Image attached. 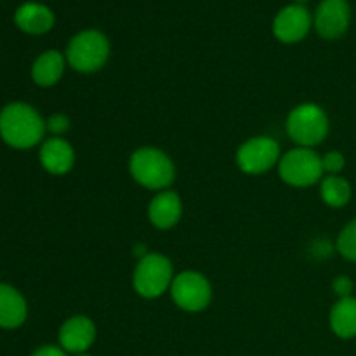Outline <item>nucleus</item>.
<instances>
[{
    "label": "nucleus",
    "instance_id": "obj_1",
    "mask_svg": "<svg viewBox=\"0 0 356 356\" xmlns=\"http://www.w3.org/2000/svg\"><path fill=\"white\" fill-rule=\"evenodd\" d=\"M45 120L26 103H10L0 111V136L16 149H30L44 143Z\"/></svg>",
    "mask_w": 356,
    "mask_h": 356
},
{
    "label": "nucleus",
    "instance_id": "obj_2",
    "mask_svg": "<svg viewBox=\"0 0 356 356\" xmlns=\"http://www.w3.org/2000/svg\"><path fill=\"white\" fill-rule=\"evenodd\" d=\"M129 172L139 186L152 191L169 190L176 179V165L163 149L141 146L129 159Z\"/></svg>",
    "mask_w": 356,
    "mask_h": 356
},
{
    "label": "nucleus",
    "instance_id": "obj_3",
    "mask_svg": "<svg viewBox=\"0 0 356 356\" xmlns=\"http://www.w3.org/2000/svg\"><path fill=\"white\" fill-rule=\"evenodd\" d=\"M285 129L292 141L301 148H315L329 136V115L315 103H301L292 108L285 120Z\"/></svg>",
    "mask_w": 356,
    "mask_h": 356
},
{
    "label": "nucleus",
    "instance_id": "obj_4",
    "mask_svg": "<svg viewBox=\"0 0 356 356\" xmlns=\"http://www.w3.org/2000/svg\"><path fill=\"white\" fill-rule=\"evenodd\" d=\"M174 277L172 261L159 252L146 254L132 273V287L143 299H156L170 291Z\"/></svg>",
    "mask_w": 356,
    "mask_h": 356
},
{
    "label": "nucleus",
    "instance_id": "obj_5",
    "mask_svg": "<svg viewBox=\"0 0 356 356\" xmlns=\"http://www.w3.org/2000/svg\"><path fill=\"white\" fill-rule=\"evenodd\" d=\"M66 63L79 73H96L110 59V40L97 30H83L70 40Z\"/></svg>",
    "mask_w": 356,
    "mask_h": 356
},
{
    "label": "nucleus",
    "instance_id": "obj_6",
    "mask_svg": "<svg viewBox=\"0 0 356 356\" xmlns=\"http://www.w3.org/2000/svg\"><path fill=\"white\" fill-rule=\"evenodd\" d=\"M278 174L282 181L294 188H309L323 179L322 155L312 148H296L284 153L278 162Z\"/></svg>",
    "mask_w": 356,
    "mask_h": 356
},
{
    "label": "nucleus",
    "instance_id": "obj_7",
    "mask_svg": "<svg viewBox=\"0 0 356 356\" xmlns=\"http://www.w3.org/2000/svg\"><path fill=\"white\" fill-rule=\"evenodd\" d=\"M174 305L186 313H200L212 301V285L205 275L195 270H184L174 277L170 285Z\"/></svg>",
    "mask_w": 356,
    "mask_h": 356
},
{
    "label": "nucleus",
    "instance_id": "obj_8",
    "mask_svg": "<svg viewBox=\"0 0 356 356\" xmlns=\"http://www.w3.org/2000/svg\"><path fill=\"white\" fill-rule=\"evenodd\" d=\"M282 159L280 145L270 136H254L247 139L236 149V165L243 174L261 176L278 165Z\"/></svg>",
    "mask_w": 356,
    "mask_h": 356
},
{
    "label": "nucleus",
    "instance_id": "obj_9",
    "mask_svg": "<svg viewBox=\"0 0 356 356\" xmlns=\"http://www.w3.org/2000/svg\"><path fill=\"white\" fill-rule=\"evenodd\" d=\"M97 336L96 323L86 315H75L65 320L59 329L58 339L59 346L66 351V353L82 355L87 353L90 346L94 344Z\"/></svg>",
    "mask_w": 356,
    "mask_h": 356
},
{
    "label": "nucleus",
    "instance_id": "obj_10",
    "mask_svg": "<svg viewBox=\"0 0 356 356\" xmlns=\"http://www.w3.org/2000/svg\"><path fill=\"white\" fill-rule=\"evenodd\" d=\"M351 10L346 0H323L315 16V28L327 40H336L346 33L350 26Z\"/></svg>",
    "mask_w": 356,
    "mask_h": 356
},
{
    "label": "nucleus",
    "instance_id": "obj_11",
    "mask_svg": "<svg viewBox=\"0 0 356 356\" xmlns=\"http://www.w3.org/2000/svg\"><path fill=\"white\" fill-rule=\"evenodd\" d=\"M312 16L305 6H287L277 14L273 21V33L284 44H296L308 35Z\"/></svg>",
    "mask_w": 356,
    "mask_h": 356
},
{
    "label": "nucleus",
    "instance_id": "obj_12",
    "mask_svg": "<svg viewBox=\"0 0 356 356\" xmlns=\"http://www.w3.org/2000/svg\"><path fill=\"white\" fill-rule=\"evenodd\" d=\"M183 218V200L179 193L163 190L155 193L148 204V221L156 229H170Z\"/></svg>",
    "mask_w": 356,
    "mask_h": 356
},
{
    "label": "nucleus",
    "instance_id": "obj_13",
    "mask_svg": "<svg viewBox=\"0 0 356 356\" xmlns=\"http://www.w3.org/2000/svg\"><path fill=\"white\" fill-rule=\"evenodd\" d=\"M40 165L52 176H65L75 165V149L66 139L49 138L42 143L38 152Z\"/></svg>",
    "mask_w": 356,
    "mask_h": 356
},
{
    "label": "nucleus",
    "instance_id": "obj_14",
    "mask_svg": "<svg viewBox=\"0 0 356 356\" xmlns=\"http://www.w3.org/2000/svg\"><path fill=\"white\" fill-rule=\"evenodd\" d=\"M28 316L24 298L13 285L0 284V329H17Z\"/></svg>",
    "mask_w": 356,
    "mask_h": 356
},
{
    "label": "nucleus",
    "instance_id": "obj_15",
    "mask_svg": "<svg viewBox=\"0 0 356 356\" xmlns=\"http://www.w3.org/2000/svg\"><path fill=\"white\" fill-rule=\"evenodd\" d=\"M14 21L19 26V30L30 35H42L47 33L54 26V14L49 7L42 6V3L28 2L16 10Z\"/></svg>",
    "mask_w": 356,
    "mask_h": 356
},
{
    "label": "nucleus",
    "instance_id": "obj_16",
    "mask_svg": "<svg viewBox=\"0 0 356 356\" xmlns=\"http://www.w3.org/2000/svg\"><path fill=\"white\" fill-rule=\"evenodd\" d=\"M66 68V56L59 51H45L35 59L31 66V79L40 87H52L63 79Z\"/></svg>",
    "mask_w": 356,
    "mask_h": 356
},
{
    "label": "nucleus",
    "instance_id": "obj_17",
    "mask_svg": "<svg viewBox=\"0 0 356 356\" xmlns=\"http://www.w3.org/2000/svg\"><path fill=\"white\" fill-rule=\"evenodd\" d=\"M329 323L332 332L341 339L356 337V298L339 299L332 306L329 315Z\"/></svg>",
    "mask_w": 356,
    "mask_h": 356
},
{
    "label": "nucleus",
    "instance_id": "obj_18",
    "mask_svg": "<svg viewBox=\"0 0 356 356\" xmlns=\"http://www.w3.org/2000/svg\"><path fill=\"white\" fill-rule=\"evenodd\" d=\"M351 184L341 176H325L320 181V197L323 204L332 209H341L351 200Z\"/></svg>",
    "mask_w": 356,
    "mask_h": 356
},
{
    "label": "nucleus",
    "instance_id": "obj_19",
    "mask_svg": "<svg viewBox=\"0 0 356 356\" xmlns=\"http://www.w3.org/2000/svg\"><path fill=\"white\" fill-rule=\"evenodd\" d=\"M336 249L344 259L356 263V218L341 229L339 236H337Z\"/></svg>",
    "mask_w": 356,
    "mask_h": 356
},
{
    "label": "nucleus",
    "instance_id": "obj_20",
    "mask_svg": "<svg viewBox=\"0 0 356 356\" xmlns=\"http://www.w3.org/2000/svg\"><path fill=\"white\" fill-rule=\"evenodd\" d=\"M344 165H346V159L337 149H332V152H327L325 155H322V167L327 176H339L343 172Z\"/></svg>",
    "mask_w": 356,
    "mask_h": 356
},
{
    "label": "nucleus",
    "instance_id": "obj_21",
    "mask_svg": "<svg viewBox=\"0 0 356 356\" xmlns=\"http://www.w3.org/2000/svg\"><path fill=\"white\" fill-rule=\"evenodd\" d=\"M45 127L54 138H63L70 131L72 124H70V118L65 113H54L45 120Z\"/></svg>",
    "mask_w": 356,
    "mask_h": 356
},
{
    "label": "nucleus",
    "instance_id": "obj_22",
    "mask_svg": "<svg viewBox=\"0 0 356 356\" xmlns=\"http://www.w3.org/2000/svg\"><path fill=\"white\" fill-rule=\"evenodd\" d=\"M353 289H355L353 280H351L350 277H346V275H339V277L334 278L332 291L339 299L351 298V296H353Z\"/></svg>",
    "mask_w": 356,
    "mask_h": 356
},
{
    "label": "nucleus",
    "instance_id": "obj_23",
    "mask_svg": "<svg viewBox=\"0 0 356 356\" xmlns=\"http://www.w3.org/2000/svg\"><path fill=\"white\" fill-rule=\"evenodd\" d=\"M31 356H68L61 346H52V344H45V346L38 348Z\"/></svg>",
    "mask_w": 356,
    "mask_h": 356
},
{
    "label": "nucleus",
    "instance_id": "obj_24",
    "mask_svg": "<svg viewBox=\"0 0 356 356\" xmlns=\"http://www.w3.org/2000/svg\"><path fill=\"white\" fill-rule=\"evenodd\" d=\"M296 2H298V3H299V6H302V3H305V2H306V0H296Z\"/></svg>",
    "mask_w": 356,
    "mask_h": 356
},
{
    "label": "nucleus",
    "instance_id": "obj_25",
    "mask_svg": "<svg viewBox=\"0 0 356 356\" xmlns=\"http://www.w3.org/2000/svg\"><path fill=\"white\" fill-rule=\"evenodd\" d=\"M75 356H90V355H87V353H82V355H75Z\"/></svg>",
    "mask_w": 356,
    "mask_h": 356
}]
</instances>
